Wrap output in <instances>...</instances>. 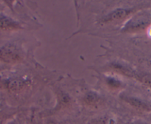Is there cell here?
<instances>
[{
	"instance_id": "obj_1",
	"label": "cell",
	"mask_w": 151,
	"mask_h": 124,
	"mask_svg": "<svg viewBox=\"0 0 151 124\" xmlns=\"http://www.w3.org/2000/svg\"><path fill=\"white\" fill-rule=\"evenodd\" d=\"M0 61L8 64H14L21 61L22 57L14 46L7 45L0 48Z\"/></svg>"
},
{
	"instance_id": "obj_2",
	"label": "cell",
	"mask_w": 151,
	"mask_h": 124,
	"mask_svg": "<svg viewBox=\"0 0 151 124\" xmlns=\"http://www.w3.org/2000/svg\"><path fill=\"white\" fill-rule=\"evenodd\" d=\"M130 14V10L119 8V9L113 11V12H111L110 14H108L107 16L104 17V19H103V21H104V22H110V21L122 19L126 17L128 14Z\"/></svg>"
},
{
	"instance_id": "obj_3",
	"label": "cell",
	"mask_w": 151,
	"mask_h": 124,
	"mask_svg": "<svg viewBox=\"0 0 151 124\" xmlns=\"http://www.w3.org/2000/svg\"><path fill=\"white\" fill-rule=\"evenodd\" d=\"M124 100L126 102L129 103L130 105H131L133 107L136 108L138 109H140V110L143 111H150L151 107L148 104H147L146 103H145L142 100H139V99L133 97H128V96H126V97L123 98Z\"/></svg>"
},
{
	"instance_id": "obj_4",
	"label": "cell",
	"mask_w": 151,
	"mask_h": 124,
	"mask_svg": "<svg viewBox=\"0 0 151 124\" xmlns=\"http://www.w3.org/2000/svg\"><path fill=\"white\" fill-rule=\"evenodd\" d=\"M19 27V24L11 19L5 16H0V28L5 30H12L17 29Z\"/></svg>"
},
{
	"instance_id": "obj_5",
	"label": "cell",
	"mask_w": 151,
	"mask_h": 124,
	"mask_svg": "<svg viewBox=\"0 0 151 124\" xmlns=\"http://www.w3.org/2000/svg\"><path fill=\"white\" fill-rule=\"evenodd\" d=\"M26 84L25 81L20 78L13 79L9 81L8 83H6V86L8 89L11 91H17L22 89Z\"/></svg>"
},
{
	"instance_id": "obj_6",
	"label": "cell",
	"mask_w": 151,
	"mask_h": 124,
	"mask_svg": "<svg viewBox=\"0 0 151 124\" xmlns=\"http://www.w3.org/2000/svg\"><path fill=\"white\" fill-rule=\"evenodd\" d=\"M135 78L151 88V75L145 74V73H136Z\"/></svg>"
},
{
	"instance_id": "obj_7",
	"label": "cell",
	"mask_w": 151,
	"mask_h": 124,
	"mask_svg": "<svg viewBox=\"0 0 151 124\" xmlns=\"http://www.w3.org/2000/svg\"><path fill=\"white\" fill-rule=\"evenodd\" d=\"M85 101L88 105H93L99 101V97L95 93H88L85 98Z\"/></svg>"
},
{
	"instance_id": "obj_8",
	"label": "cell",
	"mask_w": 151,
	"mask_h": 124,
	"mask_svg": "<svg viewBox=\"0 0 151 124\" xmlns=\"http://www.w3.org/2000/svg\"><path fill=\"white\" fill-rule=\"evenodd\" d=\"M107 83L113 88H118L120 86V82L113 78H107Z\"/></svg>"
},
{
	"instance_id": "obj_9",
	"label": "cell",
	"mask_w": 151,
	"mask_h": 124,
	"mask_svg": "<svg viewBox=\"0 0 151 124\" xmlns=\"http://www.w3.org/2000/svg\"><path fill=\"white\" fill-rule=\"evenodd\" d=\"M130 124H147L146 123L143 122V121H140V120H137V121H134V122L131 123Z\"/></svg>"
},
{
	"instance_id": "obj_10",
	"label": "cell",
	"mask_w": 151,
	"mask_h": 124,
	"mask_svg": "<svg viewBox=\"0 0 151 124\" xmlns=\"http://www.w3.org/2000/svg\"><path fill=\"white\" fill-rule=\"evenodd\" d=\"M149 35L151 36V27L149 28Z\"/></svg>"
},
{
	"instance_id": "obj_11",
	"label": "cell",
	"mask_w": 151,
	"mask_h": 124,
	"mask_svg": "<svg viewBox=\"0 0 151 124\" xmlns=\"http://www.w3.org/2000/svg\"><path fill=\"white\" fill-rule=\"evenodd\" d=\"M49 124H53V123H49Z\"/></svg>"
}]
</instances>
